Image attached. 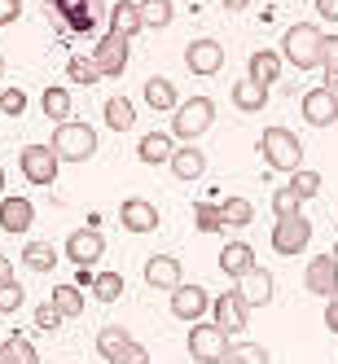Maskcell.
<instances>
[{
    "label": "cell",
    "mask_w": 338,
    "mask_h": 364,
    "mask_svg": "<svg viewBox=\"0 0 338 364\" xmlns=\"http://www.w3.org/2000/svg\"><path fill=\"white\" fill-rule=\"evenodd\" d=\"M281 62H290L299 70H317L325 62V31L317 22H295L281 40Z\"/></svg>",
    "instance_id": "obj_1"
},
{
    "label": "cell",
    "mask_w": 338,
    "mask_h": 364,
    "mask_svg": "<svg viewBox=\"0 0 338 364\" xmlns=\"http://www.w3.org/2000/svg\"><path fill=\"white\" fill-rule=\"evenodd\" d=\"M211 123H216V101L211 97H189L171 110V136L185 141V145H198V136H206Z\"/></svg>",
    "instance_id": "obj_2"
},
{
    "label": "cell",
    "mask_w": 338,
    "mask_h": 364,
    "mask_svg": "<svg viewBox=\"0 0 338 364\" xmlns=\"http://www.w3.org/2000/svg\"><path fill=\"white\" fill-rule=\"evenodd\" d=\"M259 154H264V163L273 171H299L303 167V145L290 127H264V136H259Z\"/></svg>",
    "instance_id": "obj_3"
},
{
    "label": "cell",
    "mask_w": 338,
    "mask_h": 364,
    "mask_svg": "<svg viewBox=\"0 0 338 364\" xmlns=\"http://www.w3.org/2000/svg\"><path fill=\"white\" fill-rule=\"evenodd\" d=\"M58 154V163H88L93 154H97V132L88 123H75V119H66V123H58L53 127V145H48Z\"/></svg>",
    "instance_id": "obj_4"
},
{
    "label": "cell",
    "mask_w": 338,
    "mask_h": 364,
    "mask_svg": "<svg viewBox=\"0 0 338 364\" xmlns=\"http://www.w3.org/2000/svg\"><path fill=\"white\" fill-rule=\"evenodd\" d=\"M273 250L277 255H303L307 250V242H312V220L303 215V211H295V215H277V224H273Z\"/></svg>",
    "instance_id": "obj_5"
},
{
    "label": "cell",
    "mask_w": 338,
    "mask_h": 364,
    "mask_svg": "<svg viewBox=\"0 0 338 364\" xmlns=\"http://www.w3.org/2000/svg\"><path fill=\"white\" fill-rule=\"evenodd\" d=\"M58 154L48 145H22L18 149V171L27 176V185H58Z\"/></svg>",
    "instance_id": "obj_6"
},
{
    "label": "cell",
    "mask_w": 338,
    "mask_h": 364,
    "mask_svg": "<svg viewBox=\"0 0 338 364\" xmlns=\"http://www.w3.org/2000/svg\"><path fill=\"white\" fill-rule=\"evenodd\" d=\"M127 58H132V40H123V36H101L93 44V62L101 70V80H119V75L127 70Z\"/></svg>",
    "instance_id": "obj_7"
},
{
    "label": "cell",
    "mask_w": 338,
    "mask_h": 364,
    "mask_svg": "<svg viewBox=\"0 0 338 364\" xmlns=\"http://www.w3.org/2000/svg\"><path fill=\"white\" fill-rule=\"evenodd\" d=\"M211 325L224 329V333H242L250 325V307L238 290H224L220 299H211Z\"/></svg>",
    "instance_id": "obj_8"
},
{
    "label": "cell",
    "mask_w": 338,
    "mask_h": 364,
    "mask_svg": "<svg viewBox=\"0 0 338 364\" xmlns=\"http://www.w3.org/2000/svg\"><path fill=\"white\" fill-rule=\"evenodd\" d=\"M189 355L198 364H224V355H228V333L216 329V325H194L189 329Z\"/></svg>",
    "instance_id": "obj_9"
},
{
    "label": "cell",
    "mask_w": 338,
    "mask_h": 364,
    "mask_svg": "<svg viewBox=\"0 0 338 364\" xmlns=\"http://www.w3.org/2000/svg\"><path fill=\"white\" fill-rule=\"evenodd\" d=\"M101 255H106V237H101V228H75L66 237V259L75 268H93L101 264Z\"/></svg>",
    "instance_id": "obj_10"
},
{
    "label": "cell",
    "mask_w": 338,
    "mask_h": 364,
    "mask_svg": "<svg viewBox=\"0 0 338 364\" xmlns=\"http://www.w3.org/2000/svg\"><path fill=\"white\" fill-rule=\"evenodd\" d=\"M299 110H303V123L307 127H334L338 123V92H329V88H307L303 101H299Z\"/></svg>",
    "instance_id": "obj_11"
},
{
    "label": "cell",
    "mask_w": 338,
    "mask_h": 364,
    "mask_svg": "<svg viewBox=\"0 0 338 364\" xmlns=\"http://www.w3.org/2000/svg\"><path fill=\"white\" fill-rule=\"evenodd\" d=\"M206 311H211V294H206L202 285H185V281H180L176 290H171V316H176V321L198 325Z\"/></svg>",
    "instance_id": "obj_12"
},
{
    "label": "cell",
    "mask_w": 338,
    "mask_h": 364,
    "mask_svg": "<svg viewBox=\"0 0 338 364\" xmlns=\"http://www.w3.org/2000/svg\"><path fill=\"white\" fill-rule=\"evenodd\" d=\"M303 290H312L317 299H329L338 290V264L334 255H312L307 268H303Z\"/></svg>",
    "instance_id": "obj_13"
},
{
    "label": "cell",
    "mask_w": 338,
    "mask_h": 364,
    "mask_svg": "<svg viewBox=\"0 0 338 364\" xmlns=\"http://www.w3.org/2000/svg\"><path fill=\"white\" fill-rule=\"evenodd\" d=\"M185 66L194 75H202V80H211V75L224 70V44L220 40H194L185 48Z\"/></svg>",
    "instance_id": "obj_14"
},
{
    "label": "cell",
    "mask_w": 338,
    "mask_h": 364,
    "mask_svg": "<svg viewBox=\"0 0 338 364\" xmlns=\"http://www.w3.org/2000/svg\"><path fill=\"white\" fill-rule=\"evenodd\" d=\"M119 224L127 232H154L159 228V206L149 198H123L119 202Z\"/></svg>",
    "instance_id": "obj_15"
},
{
    "label": "cell",
    "mask_w": 338,
    "mask_h": 364,
    "mask_svg": "<svg viewBox=\"0 0 338 364\" xmlns=\"http://www.w3.org/2000/svg\"><path fill=\"white\" fill-rule=\"evenodd\" d=\"M180 259L176 255H149L145 259V285L149 290H176L180 285Z\"/></svg>",
    "instance_id": "obj_16"
},
{
    "label": "cell",
    "mask_w": 338,
    "mask_h": 364,
    "mask_svg": "<svg viewBox=\"0 0 338 364\" xmlns=\"http://www.w3.org/2000/svg\"><path fill=\"white\" fill-rule=\"evenodd\" d=\"M220 268H224V277L242 281L246 272H255V268H259V259H255V246H250V242H228V246L220 250Z\"/></svg>",
    "instance_id": "obj_17"
},
{
    "label": "cell",
    "mask_w": 338,
    "mask_h": 364,
    "mask_svg": "<svg viewBox=\"0 0 338 364\" xmlns=\"http://www.w3.org/2000/svg\"><path fill=\"white\" fill-rule=\"evenodd\" d=\"M36 224L31 198H0V228L5 232H27Z\"/></svg>",
    "instance_id": "obj_18"
},
{
    "label": "cell",
    "mask_w": 338,
    "mask_h": 364,
    "mask_svg": "<svg viewBox=\"0 0 338 364\" xmlns=\"http://www.w3.org/2000/svg\"><path fill=\"white\" fill-rule=\"evenodd\" d=\"M167 167H171V176H176V180H185V185H194V180H202V171H206V154H202L198 145L171 149Z\"/></svg>",
    "instance_id": "obj_19"
},
{
    "label": "cell",
    "mask_w": 338,
    "mask_h": 364,
    "mask_svg": "<svg viewBox=\"0 0 338 364\" xmlns=\"http://www.w3.org/2000/svg\"><path fill=\"white\" fill-rule=\"evenodd\" d=\"M273 272L268 268H255V272H246L242 277V285H238V294L246 299V307H268L273 303Z\"/></svg>",
    "instance_id": "obj_20"
},
{
    "label": "cell",
    "mask_w": 338,
    "mask_h": 364,
    "mask_svg": "<svg viewBox=\"0 0 338 364\" xmlns=\"http://www.w3.org/2000/svg\"><path fill=\"white\" fill-rule=\"evenodd\" d=\"M246 80L273 88V84L281 80V53H273V48H255L250 62H246Z\"/></svg>",
    "instance_id": "obj_21"
},
{
    "label": "cell",
    "mask_w": 338,
    "mask_h": 364,
    "mask_svg": "<svg viewBox=\"0 0 338 364\" xmlns=\"http://www.w3.org/2000/svg\"><path fill=\"white\" fill-rule=\"evenodd\" d=\"M145 106L154 114H171L180 106V97H176V84L163 80V75H154V80H145Z\"/></svg>",
    "instance_id": "obj_22"
},
{
    "label": "cell",
    "mask_w": 338,
    "mask_h": 364,
    "mask_svg": "<svg viewBox=\"0 0 338 364\" xmlns=\"http://www.w3.org/2000/svg\"><path fill=\"white\" fill-rule=\"evenodd\" d=\"M106 22H110V36H123V40H132L141 31V14L132 0H119V5L106 9Z\"/></svg>",
    "instance_id": "obj_23"
},
{
    "label": "cell",
    "mask_w": 338,
    "mask_h": 364,
    "mask_svg": "<svg viewBox=\"0 0 338 364\" xmlns=\"http://www.w3.org/2000/svg\"><path fill=\"white\" fill-rule=\"evenodd\" d=\"M233 106H238L242 114H259L268 106V88L255 84V80H238V84H233Z\"/></svg>",
    "instance_id": "obj_24"
},
{
    "label": "cell",
    "mask_w": 338,
    "mask_h": 364,
    "mask_svg": "<svg viewBox=\"0 0 338 364\" xmlns=\"http://www.w3.org/2000/svg\"><path fill=\"white\" fill-rule=\"evenodd\" d=\"M171 149H176V145H171V136H167V132H145V136H141V145H137V159H141L145 167H159V163H167V159H171Z\"/></svg>",
    "instance_id": "obj_25"
},
{
    "label": "cell",
    "mask_w": 338,
    "mask_h": 364,
    "mask_svg": "<svg viewBox=\"0 0 338 364\" xmlns=\"http://www.w3.org/2000/svg\"><path fill=\"white\" fill-rule=\"evenodd\" d=\"M137 14H141V31H163V27H171L176 5L171 0H141Z\"/></svg>",
    "instance_id": "obj_26"
},
{
    "label": "cell",
    "mask_w": 338,
    "mask_h": 364,
    "mask_svg": "<svg viewBox=\"0 0 338 364\" xmlns=\"http://www.w3.org/2000/svg\"><path fill=\"white\" fill-rule=\"evenodd\" d=\"M220 220H224V228H246L255 220V202L250 198H224L220 202Z\"/></svg>",
    "instance_id": "obj_27"
},
{
    "label": "cell",
    "mask_w": 338,
    "mask_h": 364,
    "mask_svg": "<svg viewBox=\"0 0 338 364\" xmlns=\"http://www.w3.org/2000/svg\"><path fill=\"white\" fill-rule=\"evenodd\" d=\"M48 303H53L66 321H75V316L84 311V290H80L75 281H70V285H53V299H48Z\"/></svg>",
    "instance_id": "obj_28"
},
{
    "label": "cell",
    "mask_w": 338,
    "mask_h": 364,
    "mask_svg": "<svg viewBox=\"0 0 338 364\" xmlns=\"http://www.w3.org/2000/svg\"><path fill=\"white\" fill-rule=\"evenodd\" d=\"M22 264H27L31 272H53V264H58L53 242H27V250H22Z\"/></svg>",
    "instance_id": "obj_29"
},
{
    "label": "cell",
    "mask_w": 338,
    "mask_h": 364,
    "mask_svg": "<svg viewBox=\"0 0 338 364\" xmlns=\"http://www.w3.org/2000/svg\"><path fill=\"white\" fill-rule=\"evenodd\" d=\"M127 343H132V333H127L123 325H106V329L97 333V355H101V360H115Z\"/></svg>",
    "instance_id": "obj_30"
},
{
    "label": "cell",
    "mask_w": 338,
    "mask_h": 364,
    "mask_svg": "<svg viewBox=\"0 0 338 364\" xmlns=\"http://www.w3.org/2000/svg\"><path fill=\"white\" fill-rule=\"evenodd\" d=\"M132 123H137L132 101H127V97H110L106 101V127H110V132H127Z\"/></svg>",
    "instance_id": "obj_31"
},
{
    "label": "cell",
    "mask_w": 338,
    "mask_h": 364,
    "mask_svg": "<svg viewBox=\"0 0 338 364\" xmlns=\"http://www.w3.org/2000/svg\"><path fill=\"white\" fill-rule=\"evenodd\" d=\"M224 364H273V355L264 343H228Z\"/></svg>",
    "instance_id": "obj_32"
},
{
    "label": "cell",
    "mask_w": 338,
    "mask_h": 364,
    "mask_svg": "<svg viewBox=\"0 0 338 364\" xmlns=\"http://www.w3.org/2000/svg\"><path fill=\"white\" fill-rule=\"evenodd\" d=\"M40 106H44V114L53 123H66L70 119V88H44Z\"/></svg>",
    "instance_id": "obj_33"
},
{
    "label": "cell",
    "mask_w": 338,
    "mask_h": 364,
    "mask_svg": "<svg viewBox=\"0 0 338 364\" xmlns=\"http://www.w3.org/2000/svg\"><path fill=\"white\" fill-rule=\"evenodd\" d=\"M93 299L97 303H119L123 299V272H97L93 277Z\"/></svg>",
    "instance_id": "obj_34"
},
{
    "label": "cell",
    "mask_w": 338,
    "mask_h": 364,
    "mask_svg": "<svg viewBox=\"0 0 338 364\" xmlns=\"http://www.w3.org/2000/svg\"><path fill=\"white\" fill-rule=\"evenodd\" d=\"M66 80H75V84H84V88H88V84L101 80V70H97L93 58H80V53H75V58L66 62Z\"/></svg>",
    "instance_id": "obj_35"
},
{
    "label": "cell",
    "mask_w": 338,
    "mask_h": 364,
    "mask_svg": "<svg viewBox=\"0 0 338 364\" xmlns=\"http://www.w3.org/2000/svg\"><path fill=\"white\" fill-rule=\"evenodd\" d=\"M321 185H325V180H321V171H307V167H299V171H290V189L307 202V198H317L321 193Z\"/></svg>",
    "instance_id": "obj_36"
},
{
    "label": "cell",
    "mask_w": 338,
    "mask_h": 364,
    "mask_svg": "<svg viewBox=\"0 0 338 364\" xmlns=\"http://www.w3.org/2000/svg\"><path fill=\"white\" fill-rule=\"evenodd\" d=\"M194 224H198V232H220L224 228L220 202H194Z\"/></svg>",
    "instance_id": "obj_37"
},
{
    "label": "cell",
    "mask_w": 338,
    "mask_h": 364,
    "mask_svg": "<svg viewBox=\"0 0 338 364\" xmlns=\"http://www.w3.org/2000/svg\"><path fill=\"white\" fill-rule=\"evenodd\" d=\"M22 303H27V290L18 285V277L0 285V316H14V311H18Z\"/></svg>",
    "instance_id": "obj_38"
},
{
    "label": "cell",
    "mask_w": 338,
    "mask_h": 364,
    "mask_svg": "<svg viewBox=\"0 0 338 364\" xmlns=\"http://www.w3.org/2000/svg\"><path fill=\"white\" fill-rule=\"evenodd\" d=\"M5 351H9V360H14V364H40V351L31 347V338H22V333H14V338H9Z\"/></svg>",
    "instance_id": "obj_39"
},
{
    "label": "cell",
    "mask_w": 338,
    "mask_h": 364,
    "mask_svg": "<svg viewBox=\"0 0 338 364\" xmlns=\"http://www.w3.org/2000/svg\"><path fill=\"white\" fill-rule=\"evenodd\" d=\"M303 206V198L290 189V185H281V189H273V215H295Z\"/></svg>",
    "instance_id": "obj_40"
},
{
    "label": "cell",
    "mask_w": 338,
    "mask_h": 364,
    "mask_svg": "<svg viewBox=\"0 0 338 364\" xmlns=\"http://www.w3.org/2000/svg\"><path fill=\"white\" fill-rule=\"evenodd\" d=\"M0 110H5L9 119L27 114V92H22V88H5V92H0Z\"/></svg>",
    "instance_id": "obj_41"
},
{
    "label": "cell",
    "mask_w": 338,
    "mask_h": 364,
    "mask_svg": "<svg viewBox=\"0 0 338 364\" xmlns=\"http://www.w3.org/2000/svg\"><path fill=\"white\" fill-rule=\"evenodd\" d=\"M62 321H66V316H62V311H58L53 303H40V307H36V329L53 333V329H62Z\"/></svg>",
    "instance_id": "obj_42"
},
{
    "label": "cell",
    "mask_w": 338,
    "mask_h": 364,
    "mask_svg": "<svg viewBox=\"0 0 338 364\" xmlns=\"http://www.w3.org/2000/svg\"><path fill=\"white\" fill-rule=\"evenodd\" d=\"M106 364H149V351H145V347L137 343V338H132V343H127L115 360H106Z\"/></svg>",
    "instance_id": "obj_43"
},
{
    "label": "cell",
    "mask_w": 338,
    "mask_h": 364,
    "mask_svg": "<svg viewBox=\"0 0 338 364\" xmlns=\"http://www.w3.org/2000/svg\"><path fill=\"white\" fill-rule=\"evenodd\" d=\"M22 18V0H0V27H14Z\"/></svg>",
    "instance_id": "obj_44"
},
{
    "label": "cell",
    "mask_w": 338,
    "mask_h": 364,
    "mask_svg": "<svg viewBox=\"0 0 338 364\" xmlns=\"http://www.w3.org/2000/svg\"><path fill=\"white\" fill-rule=\"evenodd\" d=\"M325 329H329V333H338V290L325 299Z\"/></svg>",
    "instance_id": "obj_45"
},
{
    "label": "cell",
    "mask_w": 338,
    "mask_h": 364,
    "mask_svg": "<svg viewBox=\"0 0 338 364\" xmlns=\"http://www.w3.org/2000/svg\"><path fill=\"white\" fill-rule=\"evenodd\" d=\"M321 66H325V84H321V88H329V92H338V58H325Z\"/></svg>",
    "instance_id": "obj_46"
},
{
    "label": "cell",
    "mask_w": 338,
    "mask_h": 364,
    "mask_svg": "<svg viewBox=\"0 0 338 364\" xmlns=\"http://www.w3.org/2000/svg\"><path fill=\"white\" fill-rule=\"evenodd\" d=\"M317 14L325 22H338V0H317Z\"/></svg>",
    "instance_id": "obj_47"
},
{
    "label": "cell",
    "mask_w": 338,
    "mask_h": 364,
    "mask_svg": "<svg viewBox=\"0 0 338 364\" xmlns=\"http://www.w3.org/2000/svg\"><path fill=\"white\" fill-rule=\"evenodd\" d=\"M93 268H80V272H75V285H80V290H93Z\"/></svg>",
    "instance_id": "obj_48"
},
{
    "label": "cell",
    "mask_w": 338,
    "mask_h": 364,
    "mask_svg": "<svg viewBox=\"0 0 338 364\" xmlns=\"http://www.w3.org/2000/svg\"><path fill=\"white\" fill-rule=\"evenodd\" d=\"M220 5H224L228 14H242V9H250V0H220Z\"/></svg>",
    "instance_id": "obj_49"
},
{
    "label": "cell",
    "mask_w": 338,
    "mask_h": 364,
    "mask_svg": "<svg viewBox=\"0 0 338 364\" xmlns=\"http://www.w3.org/2000/svg\"><path fill=\"white\" fill-rule=\"evenodd\" d=\"M5 281H14V264H9L5 255H0V285H5Z\"/></svg>",
    "instance_id": "obj_50"
},
{
    "label": "cell",
    "mask_w": 338,
    "mask_h": 364,
    "mask_svg": "<svg viewBox=\"0 0 338 364\" xmlns=\"http://www.w3.org/2000/svg\"><path fill=\"white\" fill-rule=\"evenodd\" d=\"M325 58H338V36H325Z\"/></svg>",
    "instance_id": "obj_51"
},
{
    "label": "cell",
    "mask_w": 338,
    "mask_h": 364,
    "mask_svg": "<svg viewBox=\"0 0 338 364\" xmlns=\"http://www.w3.org/2000/svg\"><path fill=\"white\" fill-rule=\"evenodd\" d=\"M48 5H58V9H66V5H80V0H48Z\"/></svg>",
    "instance_id": "obj_52"
},
{
    "label": "cell",
    "mask_w": 338,
    "mask_h": 364,
    "mask_svg": "<svg viewBox=\"0 0 338 364\" xmlns=\"http://www.w3.org/2000/svg\"><path fill=\"white\" fill-rule=\"evenodd\" d=\"M0 364H14V360H9V351H5V343H0Z\"/></svg>",
    "instance_id": "obj_53"
},
{
    "label": "cell",
    "mask_w": 338,
    "mask_h": 364,
    "mask_svg": "<svg viewBox=\"0 0 338 364\" xmlns=\"http://www.w3.org/2000/svg\"><path fill=\"white\" fill-rule=\"evenodd\" d=\"M329 255H334V264H338V242H334V250H329Z\"/></svg>",
    "instance_id": "obj_54"
},
{
    "label": "cell",
    "mask_w": 338,
    "mask_h": 364,
    "mask_svg": "<svg viewBox=\"0 0 338 364\" xmlns=\"http://www.w3.org/2000/svg\"><path fill=\"white\" fill-rule=\"evenodd\" d=\"M0 193H5V171H0Z\"/></svg>",
    "instance_id": "obj_55"
},
{
    "label": "cell",
    "mask_w": 338,
    "mask_h": 364,
    "mask_svg": "<svg viewBox=\"0 0 338 364\" xmlns=\"http://www.w3.org/2000/svg\"><path fill=\"white\" fill-rule=\"evenodd\" d=\"M0 80H5V58H0Z\"/></svg>",
    "instance_id": "obj_56"
}]
</instances>
